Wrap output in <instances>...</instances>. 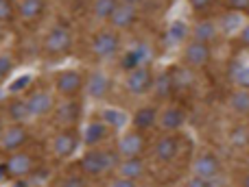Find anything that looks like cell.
Listing matches in <instances>:
<instances>
[{
    "mask_svg": "<svg viewBox=\"0 0 249 187\" xmlns=\"http://www.w3.org/2000/svg\"><path fill=\"white\" fill-rule=\"evenodd\" d=\"M221 0H188L190 11L199 17H208L216 7H219Z\"/></svg>",
    "mask_w": 249,
    "mask_h": 187,
    "instance_id": "4316f807",
    "label": "cell"
},
{
    "mask_svg": "<svg viewBox=\"0 0 249 187\" xmlns=\"http://www.w3.org/2000/svg\"><path fill=\"white\" fill-rule=\"evenodd\" d=\"M236 85L241 87V90H249V68L238 70V74H236Z\"/></svg>",
    "mask_w": 249,
    "mask_h": 187,
    "instance_id": "836d02e7",
    "label": "cell"
},
{
    "mask_svg": "<svg viewBox=\"0 0 249 187\" xmlns=\"http://www.w3.org/2000/svg\"><path fill=\"white\" fill-rule=\"evenodd\" d=\"M46 16V0H20L16 4V20L35 24Z\"/></svg>",
    "mask_w": 249,
    "mask_h": 187,
    "instance_id": "d6986e66",
    "label": "cell"
},
{
    "mask_svg": "<svg viewBox=\"0 0 249 187\" xmlns=\"http://www.w3.org/2000/svg\"><path fill=\"white\" fill-rule=\"evenodd\" d=\"M83 85L86 77L79 70H61L53 78V87L59 98H79L83 94Z\"/></svg>",
    "mask_w": 249,
    "mask_h": 187,
    "instance_id": "52a82bcc",
    "label": "cell"
},
{
    "mask_svg": "<svg viewBox=\"0 0 249 187\" xmlns=\"http://www.w3.org/2000/svg\"><path fill=\"white\" fill-rule=\"evenodd\" d=\"M88 50L96 61H109L118 55L121 50V33L109 26L94 31L88 39Z\"/></svg>",
    "mask_w": 249,
    "mask_h": 187,
    "instance_id": "7a4b0ae2",
    "label": "cell"
},
{
    "mask_svg": "<svg viewBox=\"0 0 249 187\" xmlns=\"http://www.w3.org/2000/svg\"><path fill=\"white\" fill-rule=\"evenodd\" d=\"M118 161H121V155H118L116 146L114 148H109V146H96V148H88L83 153L77 168L86 179H99V176H105L116 170Z\"/></svg>",
    "mask_w": 249,
    "mask_h": 187,
    "instance_id": "6da1fadb",
    "label": "cell"
},
{
    "mask_svg": "<svg viewBox=\"0 0 249 187\" xmlns=\"http://www.w3.org/2000/svg\"><path fill=\"white\" fill-rule=\"evenodd\" d=\"M109 131H112V126H109L107 122H103V120H92L81 133V144L86 146V148L105 146V141H107V137H109Z\"/></svg>",
    "mask_w": 249,
    "mask_h": 187,
    "instance_id": "ac0fdd59",
    "label": "cell"
},
{
    "mask_svg": "<svg viewBox=\"0 0 249 187\" xmlns=\"http://www.w3.org/2000/svg\"><path fill=\"white\" fill-rule=\"evenodd\" d=\"M24 102H26V109H29L31 118H37V120L53 115L55 105H57L55 96L46 87H29L24 92Z\"/></svg>",
    "mask_w": 249,
    "mask_h": 187,
    "instance_id": "5b68a950",
    "label": "cell"
},
{
    "mask_svg": "<svg viewBox=\"0 0 249 187\" xmlns=\"http://www.w3.org/2000/svg\"><path fill=\"white\" fill-rule=\"evenodd\" d=\"M121 2H127V4H133V7L140 9V4H144L146 0H121Z\"/></svg>",
    "mask_w": 249,
    "mask_h": 187,
    "instance_id": "f35d334b",
    "label": "cell"
},
{
    "mask_svg": "<svg viewBox=\"0 0 249 187\" xmlns=\"http://www.w3.org/2000/svg\"><path fill=\"white\" fill-rule=\"evenodd\" d=\"M190 39V29L184 22H173L171 29H168V42L179 44V42H188Z\"/></svg>",
    "mask_w": 249,
    "mask_h": 187,
    "instance_id": "83f0119b",
    "label": "cell"
},
{
    "mask_svg": "<svg viewBox=\"0 0 249 187\" xmlns=\"http://www.w3.org/2000/svg\"><path fill=\"white\" fill-rule=\"evenodd\" d=\"M146 148H149V140H146L144 131H127L118 137L116 141V150L121 155V159H129V157H144Z\"/></svg>",
    "mask_w": 249,
    "mask_h": 187,
    "instance_id": "9c48e42d",
    "label": "cell"
},
{
    "mask_svg": "<svg viewBox=\"0 0 249 187\" xmlns=\"http://www.w3.org/2000/svg\"><path fill=\"white\" fill-rule=\"evenodd\" d=\"M7 118H4V111L0 109V135H2V131H4V126H7Z\"/></svg>",
    "mask_w": 249,
    "mask_h": 187,
    "instance_id": "74e56055",
    "label": "cell"
},
{
    "mask_svg": "<svg viewBox=\"0 0 249 187\" xmlns=\"http://www.w3.org/2000/svg\"><path fill=\"white\" fill-rule=\"evenodd\" d=\"M118 2L121 0H92V16H94V20L99 22H109V17H112L114 9L118 7Z\"/></svg>",
    "mask_w": 249,
    "mask_h": 187,
    "instance_id": "484cf974",
    "label": "cell"
},
{
    "mask_svg": "<svg viewBox=\"0 0 249 187\" xmlns=\"http://www.w3.org/2000/svg\"><path fill=\"white\" fill-rule=\"evenodd\" d=\"M241 42H243V46L249 48V24L243 26V31H241Z\"/></svg>",
    "mask_w": 249,
    "mask_h": 187,
    "instance_id": "d590c367",
    "label": "cell"
},
{
    "mask_svg": "<svg viewBox=\"0 0 249 187\" xmlns=\"http://www.w3.org/2000/svg\"><path fill=\"white\" fill-rule=\"evenodd\" d=\"M221 4L225 7V11H234V13L249 11V0H221Z\"/></svg>",
    "mask_w": 249,
    "mask_h": 187,
    "instance_id": "1f68e13d",
    "label": "cell"
},
{
    "mask_svg": "<svg viewBox=\"0 0 249 187\" xmlns=\"http://www.w3.org/2000/svg\"><path fill=\"white\" fill-rule=\"evenodd\" d=\"M238 185H241V187H249V170H245L241 176H238Z\"/></svg>",
    "mask_w": 249,
    "mask_h": 187,
    "instance_id": "8d00e7d4",
    "label": "cell"
},
{
    "mask_svg": "<svg viewBox=\"0 0 249 187\" xmlns=\"http://www.w3.org/2000/svg\"><path fill=\"white\" fill-rule=\"evenodd\" d=\"M13 70H16V59H13V55L11 52H2V55H0V83L7 81Z\"/></svg>",
    "mask_w": 249,
    "mask_h": 187,
    "instance_id": "f1b7e54d",
    "label": "cell"
},
{
    "mask_svg": "<svg viewBox=\"0 0 249 187\" xmlns=\"http://www.w3.org/2000/svg\"><path fill=\"white\" fill-rule=\"evenodd\" d=\"M74 46V37H72V31L64 24H57L44 35L42 39V50L46 57H66Z\"/></svg>",
    "mask_w": 249,
    "mask_h": 187,
    "instance_id": "3957f363",
    "label": "cell"
},
{
    "mask_svg": "<svg viewBox=\"0 0 249 187\" xmlns=\"http://www.w3.org/2000/svg\"><path fill=\"white\" fill-rule=\"evenodd\" d=\"M138 17H140V9L138 7H133V4H127V2H118V7L114 9V13H112V17H109V29H114V31H129V29H133L136 26V22H138Z\"/></svg>",
    "mask_w": 249,
    "mask_h": 187,
    "instance_id": "e0dca14e",
    "label": "cell"
},
{
    "mask_svg": "<svg viewBox=\"0 0 249 187\" xmlns=\"http://www.w3.org/2000/svg\"><path fill=\"white\" fill-rule=\"evenodd\" d=\"M188 122V111L184 105L177 102H168L164 109H160L158 118V128L162 133H179Z\"/></svg>",
    "mask_w": 249,
    "mask_h": 187,
    "instance_id": "ba28073f",
    "label": "cell"
},
{
    "mask_svg": "<svg viewBox=\"0 0 249 187\" xmlns=\"http://www.w3.org/2000/svg\"><path fill=\"white\" fill-rule=\"evenodd\" d=\"M57 187H88L86 183V176H79V174H70V176H64V179H59V183Z\"/></svg>",
    "mask_w": 249,
    "mask_h": 187,
    "instance_id": "4dcf8cb0",
    "label": "cell"
},
{
    "mask_svg": "<svg viewBox=\"0 0 249 187\" xmlns=\"http://www.w3.org/2000/svg\"><path fill=\"white\" fill-rule=\"evenodd\" d=\"M216 37H219V24H216V20H212V17H201V20L195 22V26L190 29V39H195V42L212 46V44L216 42Z\"/></svg>",
    "mask_w": 249,
    "mask_h": 187,
    "instance_id": "44dd1931",
    "label": "cell"
},
{
    "mask_svg": "<svg viewBox=\"0 0 249 187\" xmlns=\"http://www.w3.org/2000/svg\"><path fill=\"white\" fill-rule=\"evenodd\" d=\"M29 126L26 124H7L0 135V153L2 155H13L22 150L29 144Z\"/></svg>",
    "mask_w": 249,
    "mask_h": 187,
    "instance_id": "7c38bea8",
    "label": "cell"
},
{
    "mask_svg": "<svg viewBox=\"0 0 249 187\" xmlns=\"http://www.w3.org/2000/svg\"><path fill=\"white\" fill-rule=\"evenodd\" d=\"M109 87H112V78H109L107 72L103 70H92L86 77V85H83V94L92 100H103L109 94Z\"/></svg>",
    "mask_w": 249,
    "mask_h": 187,
    "instance_id": "2e32d148",
    "label": "cell"
},
{
    "mask_svg": "<svg viewBox=\"0 0 249 187\" xmlns=\"http://www.w3.org/2000/svg\"><path fill=\"white\" fill-rule=\"evenodd\" d=\"M4 111V118H7L9 124H24L26 120L31 118L29 109H26V102H24V96H13L4 102L2 107Z\"/></svg>",
    "mask_w": 249,
    "mask_h": 187,
    "instance_id": "cb8c5ba5",
    "label": "cell"
},
{
    "mask_svg": "<svg viewBox=\"0 0 249 187\" xmlns=\"http://www.w3.org/2000/svg\"><path fill=\"white\" fill-rule=\"evenodd\" d=\"M107 187H138V181H131V179H123V176H114L112 181L107 183Z\"/></svg>",
    "mask_w": 249,
    "mask_h": 187,
    "instance_id": "d6a6232c",
    "label": "cell"
},
{
    "mask_svg": "<svg viewBox=\"0 0 249 187\" xmlns=\"http://www.w3.org/2000/svg\"><path fill=\"white\" fill-rule=\"evenodd\" d=\"M51 155L59 161L70 159L81 146V133L77 126H64L51 137Z\"/></svg>",
    "mask_w": 249,
    "mask_h": 187,
    "instance_id": "277c9868",
    "label": "cell"
},
{
    "mask_svg": "<svg viewBox=\"0 0 249 187\" xmlns=\"http://www.w3.org/2000/svg\"><path fill=\"white\" fill-rule=\"evenodd\" d=\"M83 115V107L79 102V98H61V102L55 105V111H53V120L64 126H77L81 122Z\"/></svg>",
    "mask_w": 249,
    "mask_h": 187,
    "instance_id": "9a60e30c",
    "label": "cell"
},
{
    "mask_svg": "<svg viewBox=\"0 0 249 187\" xmlns=\"http://www.w3.org/2000/svg\"><path fill=\"white\" fill-rule=\"evenodd\" d=\"M151 94H153L155 102H168L173 96H177L171 68L162 70L160 74H155V81H153V87H151Z\"/></svg>",
    "mask_w": 249,
    "mask_h": 187,
    "instance_id": "ffe728a7",
    "label": "cell"
},
{
    "mask_svg": "<svg viewBox=\"0 0 249 187\" xmlns=\"http://www.w3.org/2000/svg\"><path fill=\"white\" fill-rule=\"evenodd\" d=\"M190 168H193V176H199V179H206V181H216L221 170H223V163H221L216 153H212V150H201V153L193 159Z\"/></svg>",
    "mask_w": 249,
    "mask_h": 187,
    "instance_id": "8fae6325",
    "label": "cell"
},
{
    "mask_svg": "<svg viewBox=\"0 0 249 187\" xmlns=\"http://www.w3.org/2000/svg\"><path fill=\"white\" fill-rule=\"evenodd\" d=\"M179 150H181L179 133H162V135L153 141V146H151V157H153V161L162 163V166H168V163H173L179 157Z\"/></svg>",
    "mask_w": 249,
    "mask_h": 187,
    "instance_id": "8992f818",
    "label": "cell"
},
{
    "mask_svg": "<svg viewBox=\"0 0 249 187\" xmlns=\"http://www.w3.org/2000/svg\"><path fill=\"white\" fill-rule=\"evenodd\" d=\"M155 81V72L149 65H138V68L129 70L127 77H124V90L131 96H144L151 92Z\"/></svg>",
    "mask_w": 249,
    "mask_h": 187,
    "instance_id": "4fadbf2b",
    "label": "cell"
},
{
    "mask_svg": "<svg viewBox=\"0 0 249 187\" xmlns=\"http://www.w3.org/2000/svg\"><path fill=\"white\" fill-rule=\"evenodd\" d=\"M4 37H7V26H4V24H0V42H2Z\"/></svg>",
    "mask_w": 249,
    "mask_h": 187,
    "instance_id": "ab89813d",
    "label": "cell"
},
{
    "mask_svg": "<svg viewBox=\"0 0 249 187\" xmlns=\"http://www.w3.org/2000/svg\"><path fill=\"white\" fill-rule=\"evenodd\" d=\"M228 109L238 118H249V90H234L230 92L228 100H225Z\"/></svg>",
    "mask_w": 249,
    "mask_h": 187,
    "instance_id": "d4e9b609",
    "label": "cell"
},
{
    "mask_svg": "<svg viewBox=\"0 0 249 187\" xmlns=\"http://www.w3.org/2000/svg\"><path fill=\"white\" fill-rule=\"evenodd\" d=\"M13 20H16V4L11 0H0V24L7 26Z\"/></svg>",
    "mask_w": 249,
    "mask_h": 187,
    "instance_id": "f546056e",
    "label": "cell"
},
{
    "mask_svg": "<svg viewBox=\"0 0 249 187\" xmlns=\"http://www.w3.org/2000/svg\"><path fill=\"white\" fill-rule=\"evenodd\" d=\"M118 176L123 179H131V181H142L146 176V161L144 157H129V159H121L116 166Z\"/></svg>",
    "mask_w": 249,
    "mask_h": 187,
    "instance_id": "7402d4cb",
    "label": "cell"
},
{
    "mask_svg": "<svg viewBox=\"0 0 249 187\" xmlns=\"http://www.w3.org/2000/svg\"><path fill=\"white\" fill-rule=\"evenodd\" d=\"M210 61H212V46L195 42V39H188V42L184 44L181 65H186V68H190V70H203Z\"/></svg>",
    "mask_w": 249,
    "mask_h": 187,
    "instance_id": "30bf717a",
    "label": "cell"
},
{
    "mask_svg": "<svg viewBox=\"0 0 249 187\" xmlns=\"http://www.w3.org/2000/svg\"><path fill=\"white\" fill-rule=\"evenodd\" d=\"M35 166H37L35 157L24 148L13 155H7V161H4L7 176H11V179H26L29 174H33Z\"/></svg>",
    "mask_w": 249,
    "mask_h": 187,
    "instance_id": "5bb4252c",
    "label": "cell"
},
{
    "mask_svg": "<svg viewBox=\"0 0 249 187\" xmlns=\"http://www.w3.org/2000/svg\"><path fill=\"white\" fill-rule=\"evenodd\" d=\"M158 118H160V107L158 105H142L136 109L131 118V124L136 131H149V128L158 126Z\"/></svg>",
    "mask_w": 249,
    "mask_h": 187,
    "instance_id": "603a6c76",
    "label": "cell"
},
{
    "mask_svg": "<svg viewBox=\"0 0 249 187\" xmlns=\"http://www.w3.org/2000/svg\"><path fill=\"white\" fill-rule=\"evenodd\" d=\"M186 187H214L212 181H206V179H199V176H190Z\"/></svg>",
    "mask_w": 249,
    "mask_h": 187,
    "instance_id": "e575fe53",
    "label": "cell"
}]
</instances>
